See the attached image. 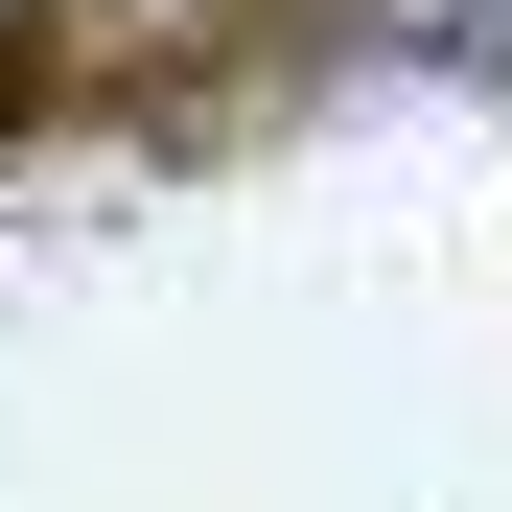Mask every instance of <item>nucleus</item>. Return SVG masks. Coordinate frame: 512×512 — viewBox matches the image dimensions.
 <instances>
[{"mask_svg": "<svg viewBox=\"0 0 512 512\" xmlns=\"http://www.w3.org/2000/svg\"><path fill=\"white\" fill-rule=\"evenodd\" d=\"M0 24H24V0H0Z\"/></svg>", "mask_w": 512, "mask_h": 512, "instance_id": "1", "label": "nucleus"}]
</instances>
